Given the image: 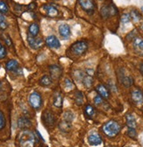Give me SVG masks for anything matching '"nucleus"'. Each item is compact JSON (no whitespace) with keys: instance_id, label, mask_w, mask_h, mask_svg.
I'll list each match as a JSON object with an SVG mask.
<instances>
[{"instance_id":"f257e3e1","label":"nucleus","mask_w":143,"mask_h":147,"mask_svg":"<svg viewBox=\"0 0 143 147\" xmlns=\"http://www.w3.org/2000/svg\"><path fill=\"white\" fill-rule=\"evenodd\" d=\"M35 142V136L31 131L23 130L19 135V143L21 147H34Z\"/></svg>"},{"instance_id":"f03ea898","label":"nucleus","mask_w":143,"mask_h":147,"mask_svg":"<svg viewBox=\"0 0 143 147\" xmlns=\"http://www.w3.org/2000/svg\"><path fill=\"white\" fill-rule=\"evenodd\" d=\"M104 133L109 138L117 136L120 131V125L115 121H109L103 126Z\"/></svg>"},{"instance_id":"7ed1b4c3","label":"nucleus","mask_w":143,"mask_h":147,"mask_svg":"<svg viewBox=\"0 0 143 147\" xmlns=\"http://www.w3.org/2000/svg\"><path fill=\"white\" fill-rule=\"evenodd\" d=\"M28 102L30 106L34 109H39L42 105V98L37 92H33L28 97Z\"/></svg>"},{"instance_id":"20e7f679","label":"nucleus","mask_w":143,"mask_h":147,"mask_svg":"<svg viewBox=\"0 0 143 147\" xmlns=\"http://www.w3.org/2000/svg\"><path fill=\"white\" fill-rule=\"evenodd\" d=\"M87 48H88V43L86 41H77L71 46L70 50L73 53L77 55H81L83 53H85Z\"/></svg>"},{"instance_id":"39448f33","label":"nucleus","mask_w":143,"mask_h":147,"mask_svg":"<svg viewBox=\"0 0 143 147\" xmlns=\"http://www.w3.org/2000/svg\"><path fill=\"white\" fill-rule=\"evenodd\" d=\"M81 8L89 14H92L95 10V4L93 0H79Z\"/></svg>"},{"instance_id":"423d86ee","label":"nucleus","mask_w":143,"mask_h":147,"mask_svg":"<svg viewBox=\"0 0 143 147\" xmlns=\"http://www.w3.org/2000/svg\"><path fill=\"white\" fill-rule=\"evenodd\" d=\"M42 121L46 126L53 127L56 123V117L51 111L46 110V111H44L42 114Z\"/></svg>"},{"instance_id":"0eeeda50","label":"nucleus","mask_w":143,"mask_h":147,"mask_svg":"<svg viewBox=\"0 0 143 147\" xmlns=\"http://www.w3.org/2000/svg\"><path fill=\"white\" fill-rule=\"evenodd\" d=\"M117 13V9L114 5H104L101 8V16L104 18H107L110 16L115 15Z\"/></svg>"},{"instance_id":"6e6552de","label":"nucleus","mask_w":143,"mask_h":147,"mask_svg":"<svg viewBox=\"0 0 143 147\" xmlns=\"http://www.w3.org/2000/svg\"><path fill=\"white\" fill-rule=\"evenodd\" d=\"M27 41L30 45V47L33 49H39L42 47L43 41L40 38H35L31 35H27Z\"/></svg>"},{"instance_id":"1a4fd4ad","label":"nucleus","mask_w":143,"mask_h":147,"mask_svg":"<svg viewBox=\"0 0 143 147\" xmlns=\"http://www.w3.org/2000/svg\"><path fill=\"white\" fill-rule=\"evenodd\" d=\"M46 44L49 47L55 48V49H58L61 47V43H60L59 40L54 35H50V36L47 37V38H46Z\"/></svg>"},{"instance_id":"9d476101","label":"nucleus","mask_w":143,"mask_h":147,"mask_svg":"<svg viewBox=\"0 0 143 147\" xmlns=\"http://www.w3.org/2000/svg\"><path fill=\"white\" fill-rule=\"evenodd\" d=\"M131 97L135 103L140 104L143 102V92L139 88H135L132 91Z\"/></svg>"},{"instance_id":"9b49d317","label":"nucleus","mask_w":143,"mask_h":147,"mask_svg":"<svg viewBox=\"0 0 143 147\" xmlns=\"http://www.w3.org/2000/svg\"><path fill=\"white\" fill-rule=\"evenodd\" d=\"M43 9L47 14V16L50 17V18H56L59 15V11L58 10L51 5H43Z\"/></svg>"},{"instance_id":"f8f14e48","label":"nucleus","mask_w":143,"mask_h":147,"mask_svg":"<svg viewBox=\"0 0 143 147\" xmlns=\"http://www.w3.org/2000/svg\"><path fill=\"white\" fill-rule=\"evenodd\" d=\"M133 45H134V49L135 53L140 55V56H143V39L135 38Z\"/></svg>"},{"instance_id":"ddd939ff","label":"nucleus","mask_w":143,"mask_h":147,"mask_svg":"<svg viewBox=\"0 0 143 147\" xmlns=\"http://www.w3.org/2000/svg\"><path fill=\"white\" fill-rule=\"evenodd\" d=\"M49 71H50V74H51V76H52V79L54 80H57L61 77L62 76V68L57 66V65H53V66H50L49 67Z\"/></svg>"},{"instance_id":"4468645a","label":"nucleus","mask_w":143,"mask_h":147,"mask_svg":"<svg viewBox=\"0 0 143 147\" xmlns=\"http://www.w3.org/2000/svg\"><path fill=\"white\" fill-rule=\"evenodd\" d=\"M31 126H32V123L28 118H26L25 117H21L18 119V127L20 129L26 130V129L30 128Z\"/></svg>"},{"instance_id":"2eb2a0df","label":"nucleus","mask_w":143,"mask_h":147,"mask_svg":"<svg viewBox=\"0 0 143 147\" xmlns=\"http://www.w3.org/2000/svg\"><path fill=\"white\" fill-rule=\"evenodd\" d=\"M59 33H60V35L62 37L63 39H65V40L68 39V37L70 36V33H71L70 27L68 25H65V24L61 25L59 26Z\"/></svg>"},{"instance_id":"dca6fc26","label":"nucleus","mask_w":143,"mask_h":147,"mask_svg":"<svg viewBox=\"0 0 143 147\" xmlns=\"http://www.w3.org/2000/svg\"><path fill=\"white\" fill-rule=\"evenodd\" d=\"M98 93L99 94L100 96H102L103 98H105V99H108L110 97V93H109V90L107 89L104 85L102 84H99L97 86L96 88Z\"/></svg>"},{"instance_id":"f3484780","label":"nucleus","mask_w":143,"mask_h":147,"mask_svg":"<svg viewBox=\"0 0 143 147\" xmlns=\"http://www.w3.org/2000/svg\"><path fill=\"white\" fill-rule=\"evenodd\" d=\"M88 142L91 145H98L102 143V139L98 134H91L88 137Z\"/></svg>"},{"instance_id":"a211bd4d","label":"nucleus","mask_w":143,"mask_h":147,"mask_svg":"<svg viewBox=\"0 0 143 147\" xmlns=\"http://www.w3.org/2000/svg\"><path fill=\"white\" fill-rule=\"evenodd\" d=\"M53 104L56 108H61L62 106V96L61 93H56L54 95Z\"/></svg>"},{"instance_id":"6ab92c4d","label":"nucleus","mask_w":143,"mask_h":147,"mask_svg":"<svg viewBox=\"0 0 143 147\" xmlns=\"http://www.w3.org/2000/svg\"><path fill=\"white\" fill-rule=\"evenodd\" d=\"M39 31H40L39 26L35 23L31 24L28 27V34L33 37H36L39 33Z\"/></svg>"},{"instance_id":"aec40b11","label":"nucleus","mask_w":143,"mask_h":147,"mask_svg":"<svg viewBox=\"0 0 143 147\" xmlns=\"http://www.w3.org/2000/svg\"><path fill=\"white\" fill-rule=\"evenodd\" d=\"M5 67L8 71L14 72L18 69V67H19V63H18V61L15 60H10L9 61H7Z\"/></svg>"},{"instance_id":"412c9836","label":"nucleus","mask_w":143,"mask_h":147,"mask_svg":"<svg viewBox=\"0 0 143 147\" xmlns=\"http://www.w3.org/2000/svg\"><path fill=\"white\" fill-rule=\"evenodd\" d=\"M126 119H127V124L128 128H134L135 129L137 124H136V120H135L134 117L132 114H128V115H127Z\"/></svg>"},{"instance_id":"4be33fe9","label":"nucleus","mask_w":143,"mask_h":147,"mask_svg":"<svg viewBox=\"0 0 143 147\" xmlns=\"http://www.w3.org/2000/svg\"><path fill=\"white\" fill-rule=\"evenodd\" d=\"M40 84L41 86H44V87H47V86H50L52 84V79L48 76H43L41 79H40Z\"/></svg>"},{"instance_id":"5701e85b","label":"nucleus","mask_w":143,"mask_h":147,"mask_svg":"<svg viewBox=\"0 0 143 147\" xmlns=\"http://www.w3.org/2000/svg\"><path fill=\"white\" fill-rule=\"evenodd\" d=\"M84 113L88 117H91L95 114V109L91 105H86L84 109Z\"/></svg>"},{"instance_id":"b1692460","label":"nucleus","mask_w":143,"mask_h":147,"mask_svg":"<svg viewBox=\"0 0 143 147\" xmlns=\"http://www.w3.org/2000/svg\"><path fill=\"white\" fill-rule=\"evenodd\" d=\"M83 83L86 88H90L91 87L92 83H93V79L91 77V76H86L83 78Z\"/></svg>"},{"instance_id":"393cba45","label":"nucleus","mask_w":143,"mask_h":147,"mask_svg":"<svg viewBox=\"0 0 143 147\" xmlns=\"http://www.w3.org/2000/svg\"><path fill=\"white\" fill-rule=\"evenodd\" d=\"M59 128L61 129V130L62 131H68L70 130V128H71V124H70V122H68V121H62L59 124Z\"/></svg>"},{"instance_id":"a878e982","label":"nucleus","mask_w":143,"mask_h":147,"mask_svg":"<svg viewBox=\"0 0 143 147\" xmlns=\"http://www.w3.org/2000/svg\"><path fill=\"white\" fill-rule=\"evenodd\" d=\"M130 17H131V20H133V21H134V22H138L140 20V18H141L140 13L137 11H135V10H133L131 11Z\"/></svg>"},{"instance_id":"bb28decb","label":"nucleus","mask_w":143,"mask_h":147,"mask_svg":"<svg viewBox=\"0 0 143 147\" xmlns=\"http://www.w3.org/2000/svg\"><path fill=\"white\" fill-rule=\"evenodd\" d=\"M75 101L77 102V105H81L83 104V93L80 91L77 92L76 94V96H75Z\"/></svg>"},{"instance_id":"cd10ccee","label":"nucleus","mask_w":143,"mask_h":147,"mask_svg":"<svg viewBox=\"0 0 143 147\" xmlns=\"http://www.w3.org/2000/svg\"><path fill=\"white\" fill-rule=\"evenodd\" d=\"M8 12V6L6 3L3 0H0V13L2 14H6Z\"/></svg>"},{"instance_id":"c85d7f7f","label":"nucleus","mask_w":143,"mask_h":147,"mask_svg":"<svg viewBox=\"0 0 143 147\" xmlns=\"http://www.w3.org/2000/svg\"><path fill=\"white\" fill-rule=\"evenodd\" d=\"M8 27V24L2 13H0V29L5 30Z\"/></svg>"},{"instance_id":"c756f323","label":"nucleus","mask_w":143,"mask_h":147,"mask_svg":"<svg viewBox=\"0 0 143 147\" xmlns=\"http://www.w3.org/2000/svg\"><path fill=\"white\" fill-rule=\"evenodd\" d=\"M122 83H123V85H124L125 87L128 88V87L132 86V84H133V78L130 77V76L124 77L123 80H122Z\"/></svg>"},{"instance_id":"7c9ffc66","label":"nucleus","mask_w":143,"mask_h":147,"mask_svg":"<svg viewBox=\"0 0 143 147\" xmlns=\"http://www.w3.org/2000/svg\"><path fill=\"white\" fill-rule=\"evenodd\" d=\"M131 20V17H130V14H123L122 17H121V22L124 23V24H127L128 23L129 21Z\"/></svg>"},{"instance_id":"2f4dec72","label":"nucleus","mask_w":143,"mask_h":147,"mask_svg":"<svg viewBox=\"0 0 143 147\" xmlns=\"http://www.w3.org/2000/svg\"><path fill=\"white\" fill-rule=\"evenodd\" d=\"M6 56V50L5 47L0 42V59H4Z\"/></svg>"},{"instance_id":"473e14b6","label":"nucleus","mask_w":143,"mask_h":147,"mask_svg":"<svg viewBox=\"0 0 143 147\" xmlns=\"http://www.w3.org/2000/svg\"><path fill=\"white\" fill-rule=\"evenodd\" d=\"M5 125V119L4 117V114L2 113V111L0 110V130L3 129Z\"/></svg>"},{"instance_id":"72a5a7b5","label":"nucleus","mask_w":143,"mask_h":147,"mask_svg":"<svg viewBox=\"0 0 143 147\" xmlns=\"http://www.w3.org/2000/svg\"><path fill=\"white\" fill-rule=\"evenodd\" d=\"M127 135L130 137V138H135L136 137V131L134 128H128V131H127Z\"/></svg>"},{"instance_id":"f704fd0d","label":"nucleus","mask_w":143,"mask_h":147,"mask_svg":"<svg viewBox=\"0 0 143 147\" xmlns=\"http://www.w3.org/2000/svg\"><path fill=\"white\" fill-rule=\"evenodd\" d=\"M102 102H103V98H102V96H95V97H94V103H95L97 106L100 105Z\"/></svg>"},{"instance_id":"c9c22d12","label":"nucleus","mask_w":143,"mask_h":147,"mask_svg":"<svg viewBox=\"0 0 143 147\" xmlns=\"http://www.w3.org/2000/svg\"><path fill=\"white\" fill-rule=\"evenodd\" d=\"M65 84H66V86L68 87V88H72V86H73V84L71 83V82H70L69 80H68V79L65 80Z\"/></svg>"},{"instance_id":"e433bc0d","label":"nucleus","mask_w":143,"mask_h":147,"mask_svg":"<svg viewBox=\"0 0 143 147\" xmlns=\"http://www.w3.org/2000/svg\"><path fill=\"white\" fill-rule=\"evenodd\" d=\"M35 7H36V5H35L34 3H31V4L27 6V8H28V9H31V10H33Z\"/></svg>"},{"instance_id":"4c0bfd02","label":"nucleus","mask_w":143,"mask_h":147,"mask_svg":"<svg viewBox=\"0 0 143 147\" xmlns=\"http://www.w3.org/2000/svg\"><path fill=\"white\" fill-rule=\"evenodd\" d=\"M140 73L143 75V63H141L140 66Z\"/></svg>"},{"instance_id":"58836bf2","label":"nucleus","mask_w":143,"mask_h":147,"mask_svg":"<svg viewBox=\"0 0 143 147\" xmlns=\"http://www.w3.org/2000/svg\"><path fill=\"white\" fill-rule=\"evenodd\" d=\"M140 28H141V30L143 31V23H142V25H141V26H140Z\"/></svg>"},{"instance_id":"ea45409f","label":"nucleus","mask_w":143,"mask_h":147,"mask_svg":"<svg viewBox=\"0 0 143 147\" xmlns=\"http://www.w3.org/2000/svg\"><path fill=\"white\" fill-rule=\"evenodd\" d=\"M141 11H142V12H143V6L141 7Z\"/></svg>"}]
</instances>
